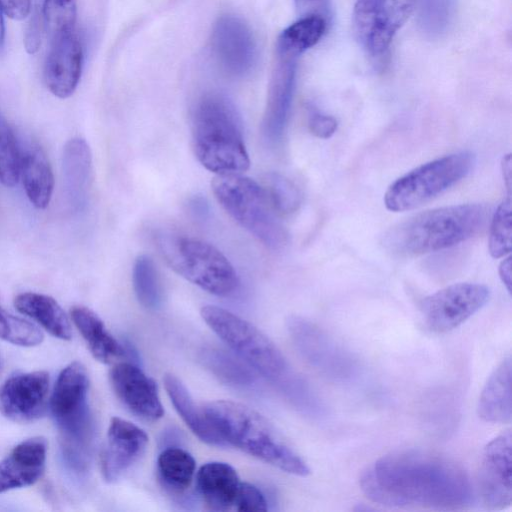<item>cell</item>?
<instances>
[{
  "mask_svg": "<svg viewBox=\"0 0 512 512\" xmlns=\"http://www.w3.org/2000/svg\"><path fill=\"white\" fill-rule=\"evenodd\" d=\"M263 188L279 215L292 214L301 204V194L296 185L279 173H268Z\"/></svg>",
  "mask_w": 512,
  "mask_h": 512,
  "instance_id": "cell-32",
  "label": "cell"
},
{
  "mask_svg": "<svg viewBox=\"0 0 512 512\" xmlns=\"http://www.w3.org/2000/svg\"><path fill=\"white\" fill-rule=\"evenodd\" d=\"M475 162L472 152L460 151L422 164L388 187L385 207L392 212L413 210L466 178Z\"/></svg>",
  "mask_w": 512,
  "mask_h": 512,
  "instance_id": "cell-8",
  "label": "cell"
},
{
  "mask_svg": "<svg viewBox=\"0 0 512 512\" xmlns=\"http://www.w3.org/2000/svg\"><path fill=\"white\" fill-rule=\"evenodd\" d=\"M42 39V20L38 13H35L25 30L24 46L29 54L36 53L41 46Z\"/></svg>",
  "mask_w": 512,
  "mask_h": 512,
  "instance_id": "cell-41",
  "label": "cell"
},
{
  "mask_svg": "<svg viewBox=\"0 0 512 512\" xmlns=\"http://www.w3.org/2000/svg\"><path fill=\"white\" fill-rule=\"evenodd\" d=\"M202 411L226 444L286 473L305 477L306 462L290 448L274 426L254 409L230 400L206 403Z\"/></svg>",
  "mask_w": 512,
  "mask_h": 512,
  "instance_id": "cell-3",
  "label": "cell"
},
{
  "mask_svg": "<svg viewBox=\"0 0 512 512\" xmlns=\"http://www.w3.org/2000/svg\"><path fill=\"white\" fill-rule=\"evenodd\" d=\"M512 202L510 194L494 212L489 229L488 249L490 255L502 258L512 250Z\"/></svg>",
  "mask_w": 512,
  "mask_h": 512,
  "instance_id": "cell-31",
  "label": "cell"
},
{
  "mask_svg": "<svg viewBox=\"0 0 512 512\" xmlns=\"http://www.w3.org/2000/svg\"><path fill=\"white\" fill-rule=\"evenodd\" d=\"M477 413L489 423L508 424L512 419V362L505 357L490 374L477 404Z\"/></svg>",
  "mask_w": 512,
  "mask_h": 512,
  "instance_id": "cell-23",
  "label": "cell"
},
{
  "mask_svg": "<svg viewBox=\"0 0 512 512\" xmlns=\"http://www.w3.org/2000/svg\"><path fill=\"white\" fill-rule=\"evenodd\" d=\"M20 176L30 202L39 209L49 205L54 177L45 153L38 145H30L22 152Z\"/></svg>",
  "mask_w": 512,
  "mask_h": 512,
  "instance_id": "cell-25",
  "label": "cell"
},
{
  "mask_svg": "<svg viewBox=\"0 0 512 512\" xmlns=\"http://www.w3.org/2000/svg\"><path fill=\"white\" fill-rule=\"evenodd\" d=\"M49 374L45 371L22 373L0 386V413L14 422H31L46 407Z\"/></svg>",
  "mask_w": 512,
  "mask_h": 512,
  "instance_id": "cell-14",
  "label": "cell"
},
{
  "mask_svg": "<svg viewBox=\"0 0 512 512\" xmlns=\"http://www.w3.org/2000/svg\"><path fill=\"white\" fill-rule=\"evenodd\" d=\"M135 295L147 309H157L162 303V287L154 261L148 255L136 258L132 274Z\"/></svg>",
  "mask_w": 512,
  "mask_h": 512,
  "instance_id": "cell-30",
  "label": "cell"
},
{
  "mask_svg": "<svg viewBox=\"0 0 512 512\" xmlns=\"http://www.w3.org/2000/svg\"><path fill=\"white\" fill-rule=\"evenodd\" d=\"M207 366L221 379L236 386L253 382L251 372L238 360L221 350H208L204 354Z\"/></svg>",
  "mask_w": 512,
  "mask_h": 512,
  "instance_id": "cell-35",
  "label": "cell"
},
{
  "mask_svg": "<svg viewBox=\"0 0 512 512\" xmlns=\"http://www.w3.org/2000/svg\"><path fill=\"white\" fill-rule=\"evenodd\" d=\"M215 198L245 230L272 250L288 243V233L263 186L241 174H220L212 181Z\"/></svg>",
  "mask_w": 512,
  "mask_h": 512,
  "instance_id": "cell-6",
  "label": "cell"
},
{
  "mask_svg": "<svg viewBox=\"0 0 512 512\" xmlns=\"http://www.w3.org/2000/svg\"><path fill=\"white\" fill-rule=\"evenodd\" d=\"M417 0H357L353 27L362 48L372 57L384 55L407 21Z\"/></svg>",
  "mask_w": 512,
  "mask_h": 512,
  "instance_id": "cell-10",
  "label": "cell"
},
{
  "mask_svg": "<svg viewBox=\"0 0 512 512\" xmlns=\"http://www.w3.org/2000/svg\"><path fill=\"white\" fill-rule=\"evenodd\" d=\"M47 442L33 437L18 444L0 461V493L30 486L45 469Z\"/></svg>",
  "mask_w": 512,
  "mask_h": 512,
  "instance_id": "cell-20",
  "label": "cell"
},
{
  "mask_svg": "<svg viewBox=\"0 0 512 512\" xmlns=\"http://www.w3.org/2000/svg\"><path fill=\"white\" fill-rule=\"evenodd\" d=\"M44 78L49 91L58 98L70 97L81 77L83 48L74 29L52 37Z\"/></svg>",
  "mask_w": 512,
  "mask_h": 512,
  "instance_id": "cell-17",
  "label": "cell"
},
{
  "mask_svg": "<svg viewBox=\"0 0 512 512\" xmlns=\"http://www.w3.org/2000/svg\"><path fill=\"white\" fill-rule=\"evenodd\" d=\"M157 245L166 263L177 274L203 290L229 296L239 279L228 259L213 245L186 235L162 232Z\"/></svg>",
  "mask_w": 512,
  "mask_h": 512,
  "instance_id": "cell-7",
  "label": "cell"
},
{
  "mask_svg": "<svg viewBox=\"0 0 512 512\" xmlns=\"http://www.w3.org/2000/svg\"><path fill=\"white\" fill-rule=\"evenodd\" d=\"M163 381L173 406L190 430L206 444L226 446L205 417L202 408L196 406L185 385L173 374H165Z\"/></svg>",
  "mask_w": 512,
  "mask_h": 512,
  "instance_id": "cell-26",
  "label": "cell"
},
{
  "mask_svg": "<svg viewBox=\"0 0 512 512\" xmlns=\"http://www.w3.org/2000/svg\"><path fill=\"white\" fill-rule=\"evenodd\" d=\"M62 169L68 204L74 211H81L88 203L92 172L91 151L84 139L73 138L65 144Z\"/></svg>",
  "mask_w": 512,
  "mask_h": 512,
  "instance_id": "cell-21",
  "label": "cell"
},
{
  "mask_svg": "<svg viewBox=\"0 0 512 512\" xmlns=\"http://www.w3.org/2000/svg\"><path fill=\"white\" fill-rule=\"evenodd\" d=\"M88 390V373L80 362L74 361L59 374L50 399L63 457L71 469L80 473L87 468L93 434Z\"/></svg>",
  "mask_w": 512,
  "mask_h": 512,
  "instance_id": "cell-5",
  "label": "cell"
},
{
  "mask_svg": "<svg viewBox=\"0 0 512 512\" xmlns=\"http://www.w3.org/2000/svg\"><path fill=\"white\" fill-rule=\"evenodd\" d=\"M490 290L479 283L449 285L423 299L420 307L425 326L436 333L451 331L486 305Z\"/></svg>",
  "mask_w": 512,
  "mask_h": 512,
  "instance_id": "cell-11",
  "label": "cell"
},
{
  "mask_svg": "<svg viewBox=\"0 0 512 512\" xmlns=\"http://www.w3.org/2000/svg\"><path fill=\"white\" fill-rule=\"evenodd\" d=\"M148 443L143 429L130 421L113 417L101 453V471L105 481L119 480L142 456Z\"/></svg>",
  "mask_w": 512,
  "mask_h": 512,
  "instance_id": "cell-16",
  "label": "cell"
},
{
  "mask_svg": "<svg viewBox=\"0 0 512 512\" xmlns=\"http://www.w3.org/2000/svg\"><path fill=\"white\" fill-rule=\"evenodd\" d=\"M0 338L14 345L32 347L43 341V334L34 324L8 313L0 306Z\"/></svg>",
  "mask_w": 512,
  "mask_h": 512,
  "instance_id": "cell-34",
  "label": "cell"
},
{
  "mask_svg": "<svg viewBox=\"0 0 512 512\" xmlns=\"http://www.w3.org/2000/svg\"><path fill=\"white\" fill-rule=\"evenodd\" d=\"M5 42V27H4V19H3V10L0 7V52L4 47Z\"/></svg>",
  "mask_w": 512,
  "mask_h": 512,
  "instance_id": "cell-45",
  "label": "cell"
},
{
  "mask_svg": "<svg viewBox=\"0 0 512 512\" xmlns=\"http://www.w3.org/2000/svg\"><path fill=\"white\" fill-rule=\"evenodd\" d=\"M512 168H511V154L505 155L502 160V173L504 183L508 190V194L511 192V183H512Z\"/></svg>",
  "mask_w": 512,
  "mask_h": 512,
  "instance_id": "cell-44",
  "label": "cell"
},
{
  "mask_svg": "<svg viewBox=\"0 0 512 512\" xmlns=\"http://www.w3.org/2000/svg\"><path fill=\"white\" fill-rule=\"evenodd\" d=\"M300 17L318 16L330 21L332 15L331 0H294Z\"/></svg>",
  "mask_w": 512,
  "mask_h": 512,
  "instance_id": "cell-39",
  "label": "cell"
},
{
  "mask_svg": "<svg viewBox=\"0 0 512 512\" xmlns=\"http://www.w3.org/2000/svg\"><path fill=\"white\" fill-rule=\"evenodd\" d=\"M483 204H460L415 214L391 227L383 245L399 256H418L458 245L477 235L489 218Z\"/></svg>",
  "mask_w": 512,
  "mask_h": 512,
  "instance_id": "cell-2",
  "label": "cell"
},
{
  "mask_svg": "<svg viewBox=\"0 0 512 512\" xmlns=\"http://www.w3.org/2000/svg\"><path fill=\"white\" fill-rule=\"evenodd\" d=\"M288 329L300 354L322 375L335 381L354 376L353 356L314 323L294 316L288 320Z\"/></svg>",
  "mask_w": 512,
  "mask_h": 512,
  "instance_id": "cell-12",
  "label": "cell"
},
{
  "mask_svg": "<svg viewBox=\"0 0 512 512\" xmlns=\"http://www.w3.org/2000/svg\"><path fill=\"white\" fill-rule=\"evenodd\" d=\"M511 267L512 258L510 255H508L502 260L498 269L501 281L503 282L509 293L511 291Z\"/></svg>",
  "mask_w": 512,
  "mask_h": 512,
  "instance_id": "cell-43",
  "label": "cell"
},
{
  "mask_svg": "<svg viewBox=\"0 0 512 512\" xmlns=\"http://www.w3.org/2000/svg\"><path fill=\"white\" fill-rule=\"evenodd\" d=\"M360 487L369 500L390 507L460 510L475 500L470 477L460 464L420 449L380 457L362 473Z\"/></svg>",
  "mask_w": 512,
  "mask_h": 512,
  "instance_id": "cell-1",
  "label": "cell"
},
{
  "mask_svg": "<svg viewBox=\"0 0 512 512\" xmlns=\"http://www.w3.org/2000/svg\"><path fill=\"white\" fill-rule=\"evenodd\" d=\"M71 318L93 357L105 364L125 355L127 350L106 329L101 318L85 306H74Z\"/></svg>",
  "mask_w": 512,
  "mask_h": 512,
  "instance_id": "cell-24",
  "label": "cell"
},
{
  "mask_svg": "<svg viewBox=\"0 0 512 512\" xmlns=\"http://www.w3.org/2000/svg\"><path fill=\"white\" fill-rule=\"evenodd\" d=\"M0 7L10 18L22 20L31 10V0H0Z\"/></svg>",
  "mask_w": 512,
  "mask_h": 512,
  "instance_id": "cell-42",
  "label": "cell"
},
{
  "mask_svg": "<svg viewBox=\"0 0 512 512\" xmlns=\"http://www.w3.org/2000/svg\"><path fill=\"white\" fill-rule=\"evenodd\" d=\"M211 41L215 57L227 73L238 76L251 69L256 46L250 29L241 19L231 15L219 18Z\"/></svg>",
  "mask_w": 512,
  "mask_h": 512,
  "instance_id": "cell-18",
  "label": "cell"
},
{
  "mask_svg": "<svg viewBox=\"0 0 512 512\" xmlns=\"http://www.w3.org/2000/svg\"><path fill=\"white\" fill-rule=\"evenodd\" d=\"M296 78V59L278 56L268 88L262 133L269 142L281 139L290 112Z\"/></svg>",
  "mask_w": 512,
  "mask_h": 512,
  "instance_id": "cell-19",
  "label": "cell"
},
{
  "mask_svg": "<svg viewBox=\"0 0 512 512\" xmlns=\"http://www.w3.org/2000/svg\"><path fill=\"white\" fill-rule=\"evenodd\" d=\"M308 125L314 136L321 139H328L336 132L338 122L333 116L313 112L309 117Z\"/></svg>",
  "mask_w": 512,
  "mask_h": 512,
  "instance_id": "cell-40",
  "label": "cell"
},
{
  "mask_svg": "<svg viewBox=\"0 0 512 512\" xmlns=\"http://www.w3.org/2000/svg\"><path fill=\"white\" fill-rule=\"evenodd\" d=\"M15 308L24 315L34 319L54 337L70 340L71 325L61 306L52 297L26 292L16 296Z\"/></svg>",
  "mask_w": 512,
  "mask_h": 512,
  "instance_id": "cell-27",
  "label": "cell"
},
{
  "mask_svg": "<svg viewBox=\"0 0 512 512\" xmlns=\"http://www.w3.org/2000/svg\"><path fill=\"white\" fill-rule=\"evenodd\" d=\"M512 433L508 428L484 447L479 470V494L489 510L512 503Z\"/></svg>",
  "mask_w": 512,
  "mask_h": 512,
  "instance_id": "cell-13",
  "label": "cell"
},
{
  "mask_svg": "<svg viewBox=\"0 0 512 512\" xmlns=\"http://www.w3.org/2000/svg\"><path fill=\"white\" fill-rule=\"evenodd\" d=\"M43 17L51 36L74 29L76 0H44Z\"/></svg>",
  "mask_w": 512,
  "mask_h": 512,
  "instance_id": "cell-37",
  "label": "cell"
},
{
  "mask_svg": "<svg viewBox=\"0 0 512 512\" xmlns=\"http://www.w3.org/2000/svg\"><path fill=\"white\" fill-rule=\"evenodd\" d=\"M241 483L235 469L224 462L205 463L196 474L197 490L213 511L233 509Z\"/></svg>",
  "mask_w": 512,
  "mask_h": 512,
  "instance_id": "cell-22",
  "label": "cell"
},
{
  "mask_svg": "<svg viewBox=\"0 0 512 512\" xmlns=\"http://www.w3.org/2000/svg\"><path fill=\"white\" fill-rule=\"evenodd\" d=\"M22 152L11 127L0 121V182L13 187L18 183Z\"/></svg>",
  "mask_w": 512,
  "mask_h": 512,
  "instance_id": "cell-33",
  "label": "cell"
},
{
  "mask_svg": "<svg viewBox=\"0 0 512 512\" xmlns=\"http://www.w3.org/2000/svg\"><path fill=\"white\" fill-rule=\"evenodd\" d=\"M192 144L198 161L216 175L241 174L249 168L240 118L221 95H206L196 105Z\"/></svg>",
  "mask_w": 512,
  "mask_h": 512,
  "instance_id": "cell-4",
  "label": "cell"
},
{
  "mask_svg": "<svg viewBox=\"0 0 512 512\" xmlns=\"http://www.w3.org/2000/svg\"><path fill=\"white\" fill-rule=\"evenodd\" d=\"M327 26L328 22L321 17H300L280 34L277 41V55L296 59L321 40Z\"/></svg>",
  "mask_w": 512,
  "mask_h": 512,
  "instance_id": "cell-28",
  "label": "cell"
},
{
  "mask_svg": "<svg viewBox=\"0 0 512 512\" xmlns=\"http://www.w3.org/2000/svg\"><path fill=\"white\" fill-rule=\"evenodd\" d=\"M201 315L245 363L272 380H289V367L281 351L253 324L214 305L204 306Z\"/></svg>",
  "mask_w": 512,
  "mask_h": 512,
  "instance_id": "cell-9",
  "label": "cell"
},
{
  "mask_svg": "<svg viewBox=\"0 0 512 512\" xmlns=\"http://www.w3.org/2000/svg\"><path fill=\"white\" fill-rule=\"evenodd\" d=\"M419 24L430 36L443 33L451 20L454 0H417Z\"/></svg>",
  "mask_w": 512,
  "mask_h": 512,
  "instance_id": "cell-36",
  "label": "cell"
},
{
  "mask_svg": "<svg viewBox=\"0 0 512 512\" xmlns=\"http://www.w3.org/2000/svg\"><path fill=\"white\" fill-rule=\"evenodd\" d=\"M195 470L193 456L180 447H166L158 456L157 472L160 482L174 493H181L190 487Z\"/></svg>",
  "mask_w": 512,
  "mask_h": 512,
  "instance_id": "cell-29",
  "label": "cell"
},
{
  "mask_svg": "<svg viewBox=\"0 0 512 512\" xmlns=\"http://www.w3.org/2000/svg\"><path fill=\"white\" fill-rule=\"evenodd\" d=\"M233 509L239 512H260L267 511L268 504L256 486L242 482Z\"/></svg>",
  "mask_w": 512,
  "mask_h": 512,
  "instance_id": "cell-38",
  "label": "cell"
},
{
  "mask_svg": "<svg viewBox=\"0 0 512 512\" xmlns=\"http://www.w3.org/2000/svg\"><path fill=\"white\" fill-rule=\"evenodd\" d=\"M110 382L117 398L136 417L153 422L163 416L156 383L134 363L116 364L110 371Z\"/></svg>",
  "mask_w": 512,
  "mask_h": 512,
  "instance_id": "cell-15",
  "label": "cell"
}]
</instances>
